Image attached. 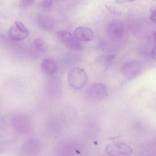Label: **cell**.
Wrapping results in <instances>:
<instances>
[{"label":"cell","mask_w":156,"mask_h":156,"mask_svg":"<svg viewBox=\"0 0 156 156\" xmlns=\"http://www.w3.org/2000/svg\"><path fill=\"white\" fill-rule=\"evenodd\" d=\"M67 78L70 85L76 89L84 87L88 80V76L85 70L79 67L72 68L68 73Z\"/></svg>","instance_id":"1"},{"label":"cell","mask_w":156,"mask_h":156,"mask_svg":"<svg viewBox=\"0 0 156 156\" xmlns=\"http://www.w3.org/2000/svg\"><path fill=\"white\" fill-rule=\"evenodd\" d=\"M107 94L105 85L99 83H94L86 90L85 96L87 100L93 102L101 101L103 99Z\"/></svg>","instance_id":"2"},{"label":"cell","mask_w":156,"mask_h":156,"mask_svg":"<svg viewBox=\"0 0 156 156\" xmlns=\"http://www.w3.org/2000/svg\"><path fill=\"white\" fill-rule=\"evenodd\" d=\"M105 152L110 156H129L132 153L131 148L128 144L121 142H115L108 144Z\"/></svg>","instance_id":"3"},{"label":"cell","mask_w":156,"mask_h":156,"mask_svg":"<svg viewBox=\"0 0 156 156\" xmlns=\"http://www.w3.org/2000/svg\"><path fill=\"white\" fill-rule=\"evenodd\" d=\"M29 34V31L21 22L16 21L9 28L8 35L12 40L16 41L23 40L26 38Z\"/></svg>","instance_id":"4"},{"label":"cell","mask_w":156,"mask_h":156,"mask_svg":"<svg viewBox=\"0 0 156 156\" xmlns=\"http://www.w3.org/2000/svg\"><path fill=\"white\" fill-rule=\"evenodd\" d=\"M141 70V64L135 60L126 62L121 67V71L123 76L129 80L133 79L137 76Z\"/></svg>","instance_id":"5"},{"label":"cell","mask_w":156,"mask_h":156,"mask_svg":"<svg viewBox=\"0 0 156 156\" xmlns=\"http://www.w3.org/2000/svg\"><path fill=\"white\" fill-rule=\"evenodd\" d=\"M106 31L110 38L113 40H117L123 36L124 28L122 23L117 20H112L107 24Z\"/></svg>","instance_id":"6"},{"label":"cell","mask_w":156,"mask_h":156,"mask_svg":"<svg viewBox=\"0 0 156 156\" xmlns=\"http://www.w3.org/2000/svg\"><path fill=\"white\" fill-rule=\"evenodd\" d=\"M74 34L77 39L85 42L91 41L94 36L93 31L90 28L84 26L76 28L74 31Z\"/></svg>","instance_id":"7"},{"label":"cell","mask_w":156,"mask_h":156,"mask_svg":"<svg viewBox=\"0 0 156 156\" xmlns=\"http://www.w3.org/2000/svg\"><path fill=\"white\" fill-rule=\"evenodd\" d=\"M39 26L42 29L46 30H51L54 29L56 23L55 20L48 15L41 14L37 19Z\"/></svg>","instance_id":"8"},{"label":"cell","mask_w":156,"mask_h":156,"mask_svg":"<svg viewBox=\"0 0 156 156\" xmlns=\"http://www.w3.org/2000/svg\"><path fill=\"white\" fill-rule=\"evenodd\" d=\"M41 66L43 72L49 75L54 74L58 69V66L56 62L50 58H46L44 59L41 62Z\"/></svg>","instance_id":"9"},{"label":"cell","mask_w":156,"mask_h":156,"mask_svg":"<svg viewBox=\"0 0 156 156\" xmlns=\"http://www.w3.org/2000/svg\"><path fill=\"white\" fill-rule=\"evenodd\" d=\"M56 34L60 41L67 43L73 38L72 34L65 30L61 29L58 30L56 32Z\"/></svg>","instance_id":"10"},{"label":"cell","mask_w":156,"mask_h":156,"mask_svg":"<svg viewBox=\"0 0 156 156\" xmlns=\"http://www.w3.org/2000/svg\"><path fill=\"white\" fill-rule=\"evenodd\" d=\"M69 48L73 50L78 51L82 48L83 45L82 43L77 39H74L67 43Z\"/></svg>","instance_id":"11"},{"label":"cell","mask_w":156,"mask_h":156,"mask_svg":"<svg viewBox=\"0 0 156 156\" xmlns=\"http://www.w3.org/2000/svg\"><path fill=\"white\" fill-rule=\"evenodd\" d=\"M34 44L36 47L41 51H44L47 48L46 43L41 39H36L34 41Z\"/></svg>","instance_id":"12"},{"label":"cell","mask_w":156,"mask_h":156,"mask_svg":"<svg viewBox=\"0 0 156 156\" xmlns=\"http://www.w3.org/2000/svg\"><path fill=\"white\" fill-rule=\"evenodd\" d=\"M150 19L153 22L156 23V5L152 6L150 10Z\"/></svg>","instance_id":"13"},{"label":"cell","mask_w":156,"mask_h":156,"mask_svg":"<svg viewBox=\"0 0 156 156\" xmlns=\"http://www.w3.org/2000/svg\"><path fill=\"white\" fill-rule=\"evenodd\" d=\"M34 2V0H21L20 2V5L22 8H27L31 6L33 4Z\"/></svg>","instance_id":"14"},{"label":"cell","mask_w":156,"mask_h":156,"mask_svg":"<svg viewBox=\"0 0 156 156\" xmlns=\"http://www.w3.org/2000/svg\"><path fill=\"white\" fill-rule=\"evenodd\" d=\"M53 3L52 0H43L41 1V4L42 7L47 8L50 7Z\"/></svg>","instance_id":"15"},{"label":"cell","mask_w":156,"mask_h":156,"mask_svg":"<svg viewBox=\"0 0 156 156\" xmlns=\"http://www.w3.org/2000/svg\"><path fill=\"white\" fill-rule=\"evenodd\" d=\"M116 56L115 54H111L108 55L105 58V61L107 63H109L114 60Z\"/></svg>","instance_id":"16"},{"label":"cell","mask_w":156,"mask_h":156,"mask_svg":"<svg viewBox=\"0 0 156 156\" xmlns=\"http://www.w3.org/2000/svg\"><path fill=\"white\" fill-rule=\"evenodd\" d=\"M151 56L156 61V46L153 48L152 51Z\"/></svg>","instance_id":"17"},{"label":"cell","mask_w":156,"mask_h":156,"mask_svg":"<svg viewBox=\"0 0 156 156\" xmlns=\"http://www.w3.org/2000/svg\"><path fill=\"white\" fill-rule=\"evenodd\" d=\"M108 9L112 12L113 13L117 14V13L119 12L117 11V9L113 7L107 6Z\"/></svg>","instance_id":"18"},{"label":"cell","mask_w":156,"mask_h":156,"mask_svg":"<svg viewBox=\"0 0 156 156\" xmlns=\"http://www.w3.org/2000/svg\"><path fill=\"white\" fill-rule=\"evenodd\" d=\"M153 36L154 40L156 43V31H154L153 34Z\"/></svg>","instance_id":"19"},{"label":"cell","mask_w":156,"mask_h":156,"mask_svg":"<svg viewBox=\"0 0 156 156\" xmlns=\"http://www.w3.org/2000/svg\"><path fill=\"white\" fill-rule=\"evenodd\" d=\"M104 156V155H99V156Z\"/></svg>","instance_id":"20"}]
</instances>
